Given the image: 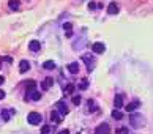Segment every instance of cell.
I'll use <instances>...</instances> for the list:
<instances>
[{
	"label": "cell",
	"instance_id": "cell-10",
	"mask_svg": "<svg viewBox=\"0 0 153 134\" xmlns=\"http://www.w3.org/2000/svg\"><path fill=\"white\" fill-rule=\"evenodd\" d=\"M137 107H139V101H131L128 106H125V109L128 110V112H133V110L137 109Z\"/></svg>",
	"mask_w": 153,
	"mask_h": 134
},
{
	"label": "cell",
	"instance_id": "cell-9",
	"mask_svg": "<svg viewBox=\"0 0 153 134\" xmlns=\"http://www.w3.org/2000/svg\"><path fill=\"white\" fill-rule=\"evenodd\" d=\"M68 71L71 73V74H77L79 73V63L77 62H73L68 65Z\"/></svg>",
	"mask_w": 153,
	"mask_h": 134
},
{
	"label": "cell",
	"instance_id": "cell-16",
	"mask_svg": "<svg viewBox=\"0 0 153 134\" xmlns=\"http://www.w3.org/2000/svg\"><path fill=\"white\" fill-rule=\"evenodd\" d=\"M112 118H115V120H122V118H123V114L120 112L119 109H115V110H112Z\"/></svg>",
	"mask_w": 153,
	"mask_h": 134
},
{
	"label": "cell",
	"instance_id": "cell-28",
	"mask_svg": "<svg viewBox=\"0 0 153 134\" xmlns=\"http://www.w3.org/2000/svg\"><path fill=\"white\" fill-rule=\"evenodd\" d=\"M3 98H5V92L3 90H0V100H3Z\"/></svg>",
	"mask_w": 153,
	"mask_h": 134
},
{
	"label": "cell",
	"instance_id": "cell-17",
	"mask_svg": "<svg viewBox=\"0 0 153 134\" xmlns=\"http://www.w3.org/2000/svg\"><path fill=\"white\" fill-rule=\"evenodd\" d=\"M8 5H10V8H11V10H19V0H10V3H8Z\"/></svg>",
	"mask_w": 153,
	"mask_h": 134
},
{
	"label": "cell",
	"instance_id": "cell-6",
	"mask_svg": "<svg viewBox=\"0 0 153 134\" xmlns=\"http://www.w3.org/2000/svg\"><path fill=\"white\" fill-rule=\"evenodd\" d=\"M28 69H30V63H28V60H21V63H19V71L21 73H27Z\"/></svg>",
	"mask_w": 153,
	"mask_h": 134
},
{
	"label": "cell",
	"instance_id": "cell-2",
	"mask_svg": "<svg viewBox=\"0 0 153 134\" xmlns=\"http://www.w3.org/2000/svg\"><path fill=\"white\" fill-rule=\"evenodd\" d=\"M95 134H111V128L107 123H99L95 129Z\"/></svg>",
	"mask_w": 153,
	"mask_h": 134
},
{
	"label": "cell",
	"instance_id": "cell-15",
	"mask_svg": "<svg viewBox=\"0 0 153 134\" xmlns=\"http://www.w3.org/2000/svg\"><path fill=\"white\" fill-rule=\"evenodd\" d=\"M43 68H44V69H54L55 68V63L52 62V60H46V62L43 63Z\"/></svg>",
	"mask_w": 153,
	"mask_h": 134
},
{
	"label": "cell",
	"instance_id": "cell-4",
	"mask_svg": "<svg viewBox=\"0 0 153 134\" xmlns=\"http://www.w3.org/2000/svg\"><path fill=\"white\" fill-rule=\"evenodd\" d=\"M52 85H54V79H52V77H46V79L41 82V88L43 90H49Z\"/></svg>",
	"mask_w": 153,
	"mask_h": 134
},
{
	"label": "cell",
	"instance_id": "cell-26",
	"mask_svg": "<svg viewBox=\"0 0 153 134\" xmlns=\"http://www.w3.org/2000/svg\"><path fill=\"white\" fill-rule=\"evenodd\" d=\"M35 85H36V84H35V82H33V81H30V82H28V84H27V88H30V90H33V88H35Z\"/></svg>",
	"mask_w": 153,
	"mask_h": 134
},
{
	"label": "cell",
	"instance_id": "cell-14",
	"mask_svg": "<svg viewBox=\"0 0 153 134\" xmlns=\"http://www.w3.org/2000/svg\"><path fill=\"white\" fill-rule=\"evenodd\" d=\"M51 120L55 121V123H60V121H62V115L58 112H52L51 114Z\"/></svg>",
	"mask_w": 153,
	"mask_h": 134
},
{
	"label": "cell",
	"instance_id": "cell-30",
	"mask_svg": "<svg viewBox=\"0 0 153 134\" xmlns=\"http://www.w3.org/2000/svg\"><path fill=\"white\" fill-rule=\"evenodd\" d=\"M3 82H5V77H3V76H0V85H2Z\"/></svg>",
	"mask_w": 153,
	"mask_h": 134
},
{
	"label": "cell",
	"instance_id": "cell-25",
	"mask_svg": "<svg viewBox=\"0 0 153 134\" xmlns=\"http://www.w3.org/2000/svg\"><path fill=\"white\" fill-rule=\"evenodd\" d=\"M2 117H3V120H10V112H7V110H3V112H2Z\"/></svg>",
	"mask_w": 153,
	"mask_h": 134
},
{
	"label": "cell",
	"instance_id": "cell-22",
	"mask_svg": "<svg viewBox=\"0 0 153 134\" xmlns=\"http://www.w3.org/2000/svg\"><path fill=\"white\" fill-rule=\"evenodd\" d=\"M89 110H92V112H95L96 110V106H95V103H93V101H89Z\"/></svg>",
	"mask_w": 153,
	"mask_h": 134
},
{
	"label": "cell",
	"instance_id": "cell-11",
	"mask_svg": "<svg viewBox=\"0 0 153 134\" xmlns=\"http://www.w3.org/2000/svg\"><path fill=\"white\" fill-rule=\"evenodd\" d=\"M114 104H115V109L123 107V96H122V95H117V96L114 98Z\"/></svg>",
	"mask_w": 153,
	"mask_h": 134
},
{
	"label": "cell",
	"instance_id": "cell-19",
	"mask_svg": "<svg viewBox=\"0 0 153 134\" xmlns=\"http://www.w3.org/2000/svg\"><path fill=\"white\" fill-rule=\"evenodd\" d=\"M73 92H74V85H73V84H68L66 88H65V93H66V95H71Z\"/></svg>",
	"mask_w": 153,
	"mask_h": 134
},
{
	"label": "cell",
	"instance_id": "cell-18",
	"mask_svg": "<svg viewBox=\"0 0 153 134\" xmlns=\"http://www.w3.org/2000/svg\"><path fill=\"white\" fill-rule=\"evenodd\" d=\"M82 60L87 63V66H89V71H92V62H90V57H89V55H84V57H82Z\"/></svg>",
	"mask_w": 153,
	"mask_h": 134
},
{
	"label": "cell",
	"instance_id": "cell-20",
	"mask_svg": "<svg viewBox=\"0 0 153 134\" xmlns=\"http://www.w3.org/2000/svg\"><path fill=\"white\" fill-rule=\"evenodd\" d=\"M49 133H51V126L44 125V126L41 128V134H49Z\"/></svg>",
	"mask_w": 153,
	"mask_h": 134
},
{
	"label": "cell",
	"instance_id": "cell-29",
	"mask_svg": "<svg viewBox=\"0 0 153 134\" xmlns=\"http://www.w3.org/2000/svg\"><path fill=\"white\" fill-rule=\"evenodd\" d=\"M58 134H70V131H68V129H62Z\"/></svg>",
	"mask_w": 153,
	"mask_h": 134
},
{
	"label": "cell",
	"instance_id": "cell-13",
	"mask_svg": "<svg viewBox=\"0 0 153 134\" xmlns=\"http://www.w3.org/2000/svg\"><path fill=\"white\" fill-rule=\"evenodd\" d=\"M41 98V93L38 92V90H32L30 92V100H33V101H38Z\"/></svg>",
	"mask_w": 153,
	"mask_h": 134
},
{
	"label": "cell",
	"instance_id": "cell-7",
	"mask_svg": "<svg viewBox=\"0 0 153 134\" xmlns=\"http://www.w3.org/2000/svg\"><path fill=\"white\" fill-rule=\"evenodd\" d=\"M57 109H58V114H60L62 117L68 114V107L65 106V103H62V101H58V103H57Z\"/></svg>",
	"mask_w": 153,
	"mask_h": 134
},
{
	"label": "cell",
	"instance_id": "cell-27",
	"mask_svg": "<svg viewBox=\"0 0 153 134\" xmlns=\"http://www.w3.org/2000/svg\"><path fill=\"white\" fill-rule=\"evenodd\" d=\"M89 8H90V10H95V8H96V3H95V2H90V3H89Z\"/></svg>",
	"mask_w": 153,
	"mask_h": 134
},
{
	"label": "cell",
	"instance_id": "cell-1",
	"mask_svg": "<svg viewBox=\"0 0 153 134\" xmlns=\"http://www.w3.org/2000/svg\"><path fill=\"white\" fill-rule=\"evenodd\" d=\"M27 120H28V123H30V125H40L41 123V114L30 112L27 115Z\"/></svg>",
	"mask_w": 153,
	"mask_h": 134
},
{
	"label": "cell",
	"instance_id": "cell-21",
	"mask_svg": "<svg viewBox=\"0 0 153 134\" xmlns=\"http://www.w3.org/2000/svg\"><path fill=\"white\" fill-rule=\"evenodd\" d=\"M73 104L79 106V104H81V96H73Z\"/></svg>",
	"mask_w": 153,
	"mask_h": 134
},
{
	"label": "cell",
	"instance_id": "cell-5",
	"mask_svg": "<svg viewBox=\"0 0 153 134\" xmlns=\"http://www.w3.org/2000/svg\"><path fill=\"white\" fill-rule=\"evenodd\" d=\"M28 49H30L32 52H38V51L41 49V43L36 41V40H33V41L28 43Z\"/></svg>",
	"mask_w": 153,
	"mask_h": 134
},
{
	"label": "cell",
	"instance_id": "cell-3",
	"mask_svg": "<svg viewBox=\"0 0 153 134\" xmlns=\"http://www.w3.org/2000/svg\"><path fill=\"white\" fill-rule=\"evenodd\" d=\"M92 51L95 52V54H103V52L106 51L104 43H95V44L92 46Z\"/></svg>",
	"mask_w": 153,
	"mask_h": 134
},
{
	"label": "cell",
	"instance_id": "cell-8",
	"mask_svg": "<svg viewBox=\"0 0 153 134\" xmlns=\"http://www.w3.org/2000/svg\"><path fill=\"white\" fill-rule=\"evenodd\" d=\"M107 13H109V14H117V13H119V5H117L115 2L109 3V5H107Z\"/></svg>",
	"mask_w": 153,
	"mask_h": 134
},
{
	"label": "cell",
	"instance_id": "cell-12",
	"mask_svg": "<svg viewBox=\"0 0 153 134\" xmlns=\"http://www.w3.org/2000/svg\"><path fill=\"white\" fill-rule=\"evenodd\" d=\"M71 28H73V25L70 24V22H66V24H63V30H65V33H66V36H71V35H73Z\"/></svg>",
	"mask_w": 153,
	"mask_h": 134
},
{
	"label": "cell",
	"instance_id": "cell-23",
	"mask_svg": "<svg viewBox=\"0 0 153 134\" xmlns=\"http://www.w3.org/2000/svg\"><path fill=\"white\" fill-rule=\"evenodd\" d=\"M87 87H89V82H87V81H84V82H82L81 85H79V88H81V90H85Z\"/></svg>",
	"mask_w": 153,
	"mask_h": 134
},
{
	"label": "cell",
	"instance_id": "cell-24",
	"mask_svg": "<svg viewBox=\"0 0 153 134\" xmlns=\"http://www.w3.org/2000/svg\"><path fill=\"white\" fill-rule=\"evenodd\" d=\"M117 134H128V129L126 128H120V129H117Z\"/></svg>",
	"mask_w": 153,
	"mask_h": 134
}]
</instances>
